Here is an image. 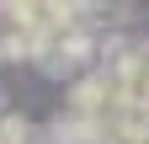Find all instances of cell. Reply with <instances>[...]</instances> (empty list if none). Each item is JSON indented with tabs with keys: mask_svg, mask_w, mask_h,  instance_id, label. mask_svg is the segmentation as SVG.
<instances>
[]
</instances>
